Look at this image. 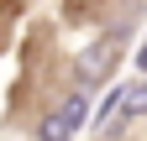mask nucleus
I'll use <instances>...</instances> for the list:
<instances>
[{"label": "nucleus", "mask_w": 147, "mask_h": 141, "mask_svg": "<svg viewBox=\"0 0 147 141\" xmlns=\"http://www.w3.org/2000/svg\"><path fill=\"white\" fill-rule=\"evenodd\" d=\"M137 68H142V73H147V42L137 47Z\"/></svg>", "instance_id": "obj_3"}, {"label": "nucleus", "mask_w": 147, "mask_h": 141, "mask_svg": "<svg viewBox=\"0 0 147 141\" xmlns=\"http://www.w3.org/2000/svg\"><path fill=\"white\" fill-rule=\"evenodd\" d=\"M121 52H126V31L100 37V42L79 58V78H84V84H105V78H110V68L121 63Z\"/></svg>", "instance_id": "obj_1"}, {"label": "nucleus", "mask_w": 147, "mask_h": 141, "mask_svg": "<svg viewBox=\"0 0 147 141\" xmlns=\"http://www.w3.org/2000/svg\"><path fill=\"white\" fill-rule=\"evenodd\" d=\"M84 120H89V99L84 94H68L58 110L37 126V136L42 141H74V131H84Z\"/></svg>", "instance_id": "obj_2"}]
</instances>
